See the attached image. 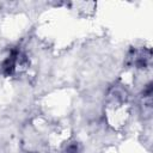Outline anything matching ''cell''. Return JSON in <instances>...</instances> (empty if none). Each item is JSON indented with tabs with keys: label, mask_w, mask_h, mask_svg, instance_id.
Instances as JSON below:
<instances>
[{
	"label": "cell",
	"mask_w": 153,
	"mask_h": 153,
	"mask_svg": "<svg viewBox=\"0 0 153 153\" xmlns=\"http://www.w3.org/2000/svg\"><path fill=\"white\" fill-rule=\"evenodd\" d=\"M27 66H29L27 57L20 50L14 49L11 51V54L0 66V72L6 76H12L23 72Z\"/></svg>",
	"instance_id": "2"
},
{
	"label": "cell",
	"mask_w": 153,
	"mask_h": 153,
	"mask_svg": "<svg viewBox=\"0 0 153 153\" xmlns=\"http://www.w3.org/2000/svg\"><path fill=\"white\" fill-rule=\"evenodd\" d=\"M106 115L111 126H123L128 117V92L121 86H112L106 97Z\"/></svg>",
	"instance_id": "1"
},
{
	"label": "cell",
	"mask_w": 153,
	"mask_h": 153,
	"mask_svg": "<svg viewBox=\"0 0 153 153\" xmlns=\"http://www.w3.org/2000/svg\"><path fill=\"white\" fill-rule=\"evenodd\" d=\"M152 51L149 48H133L126 57V65L136 69H147L151 66Z\"/></svg>",
	"instance_id": "3"
},
{
	"label": "cell",
	"mask_w": 153,
	"mask_h": 153,
	"mask_svg": "<svg viewBox=\"0 0 153 153\" xmlns=\"http://www.w3.org/2000/svg\"><path fill=\"white\" fill-rule=\"evenodd\" d=\"M62 153H80L78 142H71V143H68L65 147V149L62 151Z\"/></svg>",
	"instance_id": "4"
}]
</instances>
